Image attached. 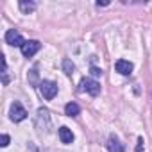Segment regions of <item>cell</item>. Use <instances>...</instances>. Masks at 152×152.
Returning <instances> with one entry per match:
<instances>
[{"instance_id": "4fadbf2b", "label": "cell", "mask_w": 152, "mask_h": 152, "mask_svg": "<svg viewBox=\"0 0 152 152\" xmlns=\"http://www.w3.org/2000/svg\"><path fill=\"white\" fill-rule=\"evenodd\" d=\"M0 141H2V143H0L2 147H7L9 145V136L7 134H2V140H0Z\"/></svg>"}, {"instance_id": "5b68a950", "label": "cell", "mask_w": 152, "mask_h": 152, "mask_svg": "<svg viewBox=\"0 0 152 152\" xmlns=\"http://www.w3.org/2000/svg\"><path fill=\"white\" fill-rule=\"evenodd\" d=\"M39 48H41V43H39V41H36V39H29V41L23 43V47H22V54H23L25 57H32Z\"/></svg>"}, {"instance_id": "8992f818", "label": "cell", "mask_w": 152, "mask_h": 152, "mask_svg": "<svg viewBox=\"0 0 152 152\" xmlns=\"http://www.w3.org/2000/svg\"><path fill=\"white\" fill-rule=\"evenodd\" d=\"M115 68H116V72H118V73H122V75H131L134 66H132V63H131V61L118 59V61H116V64H115Z\"/></svg>"}, {"instance_id": "7c38bea8", "label": "cell", "mask_w": 152, "mask_h": 152, "mask_svg": "<svg viewBox=\"0 0 152 152\" xmlns=\"http://www.w3.org/2000/svg\"><path fill=\"white\" fill-rule=\"evenodd\" d=\"M91 75H95V77H99V75H102V70L100 68H97V66H91Z\"/></svg>"}, {"instance_id": "52a82bcc", "label": "cell", "mask_w": 152, "mask_h": 152, "mask_svg": "<svg viewBox=\"0 0 152 152\" xmlns=\"http://www.w3.org/2000/svg\"><path fill=\"white\" fill-rule=\"evenodd\" d=\"M107 148H109V152H125V150H124V145H122L120 140L115 138V136L109 138V141H107Z\"/></svg>"}, {"instance_id": "ba28073f", "label": "cell", "mask_w": 152, "mask_h": 152, "mask_svg": "<svg viewBox=\"0 0 152 152\" xmlns=\"http://www.w3.org/2000/svg\"><path fill=\"white\" fill-rule=\"evenodd\" d=\"M59 140L63 143H72L73 141V132L68 129V127H61L59 129Z\"/></svg>"}, {"instance_id": "3957f363", "label": "cell", "mask_w": 152, "mask_h": 152, "mask_svg": "<svg viewBox=\"0 0 152 152\" xmlns=\"http://www.w3.org/2000/svg\"><path fill=\"white\" fill-rule=\"evenodd\" d=\"M6 43H7V45H13V47H23L25 39H23V36H22L18 31L9 29V31L6 32Z\"/></svg>"}, {"instance_id": "277c9868", "label": "cell", "mask_w": 152, "mask_h": 152, "mask_svg": "<svg viewBox=\"0 0 152 152\" xmlns=\"http://www.w3.org/2000/svg\"><path fill=\"white\" fill-rule=\"evenodd\" d=\"M9 116H11V120H13V122H22V120H25V118H27V111L23 109V106H22L20 102H15V104L11 106Z\"/></svg>"}, {"instance_id": "5bb4252c", "label": "cell", "mask_w": 152, "mask_h": 152, "mask_svg": "<svg viewBox=\"0 0 152 152\" xmlns=\"http://www.w3.org/2000/svg\"><path fill=\"white\" fill-rule=\"evenodd\" d=\"M143 148V138H138V145H136V152H141Z\"/></svg>"}, {"instance_id": "8fae6325", "label": "cell", "mask_w": 152, "mask_h": 152, "mask_svg": "<svg viewBox=\"0 0 152 152\" xmlns=\"http://www.w3.org/2000/svg\"><path fill=\"white\" fill-rule=\"evenodd\" d=\"M20 9H22V13L29 15V13H32L36 9V4L34 2H20Z\"/></svg>"}, {"instance_id": "30bf717a", "label": "cell", "mask_w": 152, "mask_h": 152, "mask_svg": "<svg viewBox=\"0 0 152 152\" xmlns=\"http://www.w3.org/2000/svg\"><path fill=\"white\" fill-rule=\"evenodd\" d=\"M63 72H64L66 75H72V73L75 72V64H73L70 59H63Z\"/></svg>"}, {"instance_id": "9c48e42d", "label": "cell", "mask_w": 152, "mask_h": 152, "mask_svg": "<svg viewBox=\"0 0 152 152\" xmlns=\"http://www.w3.org/2000/svg\"><path fill=\"white\" fill-rule=\"evenodd\" d=\"M64 113H66L68 116H77V115L81 113V107L75 104V102H68V104L64 106Z\"/></svg>"}, {"instance_id": "6da1fadb", "label": "cell", "mask_w": 152, "mask_h": 152, "mask_svg": "<svg viewBox=\"0 0 152 152\" xmlns=\"http://www.w3.org/2000/svg\"><path fill=\"white\" fill-rule=\"evenodd\" d=\"M38 90H39L41 97L47 99V100H52L57 95V84L52 83V81H41L39 86H38Z\"/></svg>"}, {"instance_id": "7a4b0ae2", "label": "cell", "mask_w": 152, "mask_h": 152, "mask_svg": "<svg viewBox=\"0 0 152 152\" xmlns=\"http://www.w3.org/2000/svg\"><path fill=\"white\" fill-rule=\"evenodd\" d=\"M79 90L81 91H88L90 95H99L100 93V84L95 81V79H90V77H84L83 81H81V84H79Z\"/></svg>"}]
</instances>
